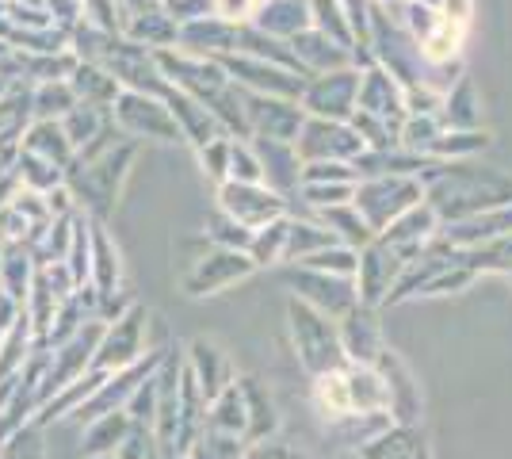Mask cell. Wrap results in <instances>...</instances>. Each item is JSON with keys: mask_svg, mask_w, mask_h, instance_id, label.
<instances>
[{"mask_svg": "<svg viewBox=\"0 0 512 459\" xmlns=\"http://www.w3.org/2000/svg\"><path fill=\"white\" fill-rule=\"evenodd\" d=\"M425 203L440 215V222H459L478 211L512 203V180L497 169H474V165H459V161L428 165Z\"/></svg>", "mask_w": 512, "mask_h": 459, "instance_id": "obj_1", "label": "cell"}, {"mask_svg": "<svg viewBox=\"0 0 512 459\" xmlns=\"http://www.w3.org/2000/svg\"><path fill=\"white\" fill-rule=\"evenodd\" d=\"M314 402L325 421L344 414H375V410L390 414L383 375L367 364H344L337 372L314 375Z\"/></svg>", "mask_w": 512, "mask_h": 459, "instance_id": "obj_2", "label": "cell"}, {"mask_svg": "<svg viewBox=\"0 0 512 459\" xmlns=\"http://www.w3.org/2000/svg\"><path fill=\"white\" fill-rule=\"evenodd\" d=\"M287 318H291V337H295V352H299L302 368L310 375H325V372H337L348 360L341 341V326L337 318L321 314L310 303L302 299H291L287 303Z\"/></svg>", "mask_w": 512, "mask_h": 459, "instance_id": "obj_3", "label": "cell"}, {"mask_svg": "<svg viewBox=\"0 0 512 459\" xmlns=\"http://www.w3.org/2000/svg\"><path fill=\"white\" fill-rule=\"evenodd\" d=\"M425 199V184L409 173H386V176H371L356 184V211H360L367 226L375 230V238L383 234L394 219H402L409 207H417Z\"/></svg>", "mask_w": 512, "mask_h": 459, "instance_id": "obj_4", "label": "cell"}, {"mask_svg": "<svg viewBox=\"0 0 512 459\" xmlns=\"http://www.w3.org/2000/svg\"><path fill=\"white\" fill-rule=\"evenodd\" d=\"M256 268L260 264L245 249H222V245H214L211 253H203V257H195L188 264V272L180 276V284H184V291L192 299H203V295L226 291L230 284H241L245 276H253Z\"/></svg>", "mask_w": 512, "mask_h": 459, "instance_id": "obj_5", "label": "cell"}, {"mask_svg": "<svg viewBox=\"0 0 512 459\" xmlns=\"http://www.w3.org/2000/svg\"><path fill=\"white\" fill-rule=\"evenodd\" d=\"M287 284L295 287V299L310 303L314 310L329 314V318H337V322H341L352 306L360 303L356 276H337V272H318V268L299 264V272H291Z\"/></svg>", "mask_w": 512, "mask_h": 459, "instance_id": "obj_6", "label": "cell"}, {"mask_svg": "<svg viewBox=\"0 0 512 459\" xmlns=\"http://www.w3.org/2000/svg\"><path fill=\"white\" fill-rule=\"evenodd\" d=\"M402 272H406V261L383 245V241H367L360 249V264H356V291H360V303L367 306H379V303H390V295H394V287L402 280Z\"/></svg>", "mask_w": 512, "mask_h": 459, "instance_id": "obj_7", "label": "cell"}, {"mask_svg": "<svg viewBox=\"0 0 512 459\" xmlns=\"http://www.w3.org/2000/svg\"><path fill=\"white\" fill-rule=\"evenodd\" d=\"M440 226H444L440 215H436L425 199H421L417 207H409L402 219L390 222L383 234H379V241L390 245L402 261H417V257H425L428 249L440 241Z\"/></svg>", "mask_w": 512, "mask_h": 459, "instance_id": "obj_8", "label": "cell"}, {"mask_svg": "<svg viewBox=\"0 0 512 459\" xmlns=\"http://www.w3.org/2000/svg\"><path fill=\"white\" fill-rule=\"evenodd\" d=\"M218 203L222 211L237 219L249 230H260L268 222L283 219V196L272 192L268 184H237V180H226L222 192H218Z\"/></svg>", "mask_w": 512, "mask_h": 459, "instance_id": "obj_9", "label": "cell"}, {"mask_svg": "<svg viewBox=\"0 0 512 459\" xmlns=\"http://www.w3.org/2000/svg\"><path fill=\"white\" fill-rule=\"evenodd\" d=\"M375 368L386 383V398H390V417L394 425H421V387L409 372V364L398 356V352L383 349V356L375 360Z\"/></svg>", "mask_w": 512, "mask_h": 459, "instance_id": "obj_10", "label": "cell"}, {"mask_svg": "<svg viewBox=\"0 0 512 459\" xmlns=\"http://www.w3.org/2000/svg\"><path fill=\"white\" fill-rule=\"evenodd\" d=\"M295 150L310 161H325V157H360L363 146L360 131H348L341 127V119H310L295 138Z\"/></svg>", "mask_w": 512, "mask_h": 459, "instance_id": "obj_11", "label": "cell"}, {"mask_svg": "<svg viewBox=\"0 0 512 459\" xmlns=\"http://www.w3.org/2000/svg\"><path fill=\"white\" fill-rule=\"evenodd\" d=\"M142 329H146V310L142 306H134L130 314H123L115 329L107 333L104 341L96 345V368L100 372H123L127 364H134L142 352H146V337H142Z\"/></svg>", "mask_w": 512, "mask_h": 459, "instance_id": "obj_12", "label": "cell"}, {"mask_svg": "<svg viewBox=\"0 0 512 459\" xmlns=\"http://www.w3.org/2000/svg\"><path fill=\"white\" fill-rule=\"evenodd\" d=\"M341 341H344V352H348V360L352 364H367V368H375V360L383 356V326H379V314H375V306L367 303H356L348 314H344L341 322Z\"/></svg>", "mask_w": 512, "mask_h": 459, "instance_id": "obj_13", "label": "cell"}, {"mask_svg": "<svg viewBox=\"0 0 512 459\" xmlns=\"http://www.w3.org/2000/svg\"><path fill=\"white\" fill-rule=\"evenodd\" d=\"M306 111H314L318 119H344L360 104V77L356 73H325L314 85L302 92Z\"/></svg>", "mask_w": 512, "mask_h": 459, "instance_id": "obj_14", "label": "cell"}, {"mask_svg": "<svg viewBox=\"0 0 512 459\" xmlns=\"http://www.w3.org/2000/svg\"><path fill=\"white\" fill-rule=\"evenodd\" d=\"M119 123L134 134H150V138H161V142H172L176 134H180V123H176V115L172 108H165L157 96H142V92H127L123 100H119Z\"/></svg>", "mask_w": 512, "mask_h": 459, "instance_id": "obj_15", "label": "cell"}, {"mask_svg": "<svg viewBox=\"0 0 512 459\" xmlns=\"http://www.w3.org/2000/svg\"><path fill=\"white\" fill-rule=\"evenodd\" d=\"M245 115H249V134H256V138L295 142L302 131V108H295L291 100L249 96V100H245Z\"/></svg>", "mask_w": 512, "mask_h": 459, "instance_id": "obj_16", "label": "cell"}, {"mask_svg": "<svg viewBox=\"0 0 512 459\" xmlns=\"http://www.w3.org/2000/svg\"><path fill=\"white\" fill-rule=\"evenodd\" d=\"M512 234V203L490 207V211H478L470 219L448 222L440 226V238L448 241L451 249H474V245H486V241Z\"/></svg>", "mask_w": 512, "mask_h": 459, "instance_id": "obj_17", "label": "cell"}, {"mask_svg": "<svg viewBox=\"0 0 512 459\" xmlns=\"http://www.w3.org/2000/svg\"><path fill=\"white\" fill-rule=\"evenodd\" d=\"M256 157H260V169H264V184L287 196L291 188L302 184V169H299V150L295 142H276V138H256Z\"/></svg>", "mask_w": 512, "mask_h": 459, "instance_id": "obj_18", "label": "cell"}, {"mask_svg": "<svg viewBox=\"0 0 512 459\" xmlns=\"http://www.w3.org/2000/svg\"><path fill=\"white\" fill-rule=\"evenodd\" d=\"M192 379L199 383V391L207 402H214L218 394L226 391L230 383H234V368H230V352L222 349V345H214L207 337H199L192 341Z\"/></svg>", "mask_w": 512, "mask_h": 459, "instance_id": "obj_19", "label": "cell"}, {"mask_svg": "<svg viewBox=\"0 0 512 459\" xmlns=\"http://www.w3.org/2000/svg\"><path fill=\"white\" fill-rule=\"evenodd\" d=\"M356 452L360 459H428V440L421 425H390Z\"/></svg>", "mask_w": 512, "mask_h": 459, "instance_id": "obj_20", "label": "cell"}, {"mask_svg": "<svg viewBox=\"0 0 512 459\" xmlns=\"http://www.w3.org/2000/svg\"><path fill=\"white\" fill-rule=\"evenodd\" d=\"M241 387V398H245V414H249V444L256 440H268L279 429V417H276V402L272 394L264 391L256 379H237Z\"/></svg>", "mask_w": 512, "mask_h": 459, "instance_id": "obj_21", "label": "cell"}, {"mask_svg": "<svg viewBox=\"0 0 512 459\" xmlns=\"http://www.w3.org/2000/svg\"><path fill=\"white\" fill-rule=\"evenodd\" d=\"M390 425H394V417L386 414V410H375V414H344L329 421V433L337 437L341 448H363L367 440L386 433Z\"/></svg>", "mask_w": 512, "mask_h": 459, "instance_id": "obj_22", "label": "cell"}, {"mask_svg": "<svg viewBox=\"0 0 512 459\" xmlns=\"http://www.w3.org/2000/svg\"><path fill=\"white\" fill-rule=\"evenodd\" d=\"M226 69L234 73L237 81H245V85L268 88L272 96H299L302 92L299 77H291V73H283V69H276V66H264V62H237V58H230Z\"/></svg>", "mask_w": 512, "mask_h": 459, "instance_id": "obj_23", "label": "cell"}, {"mask_svg": "<svg viewBox=\"0 0 512 459\" xmlns=\"http://www.w3.org/2000/svg\"><path fill=\"white\" fill-rule=\"evenodd\" d=\"M321 222L337 234V241L344 245H352V249H363L367 241H375V230L367 226L360 211H356V203H337V207H321Z\"/></svg>", "mask_w": 512, "mask_h": 459, "instance_id": "obj_24", "label": "cell"}, {"mask_svg": "<svg viewBox=\"0 0 512 459\" xmlns=\"http://www.w3.org/2000/svg\"><path fill=\"white\" fill-rule=\"evenodd\" d=\"M360 111L367 115H406V100L398 85L386 73H367V81H360Z\"/></svg>", "mask_w": 512, "mask_h": 459, "instance_id": "obj_25", "label": "cell"}, {"mask_svg": "<svg viewBox=\"0 0 512 459\" xmlns=\"http://www.w3.org/2000/svg\"><path fill=\"white\" fill-rule=\"evenodd\" d=\"M455 253L474 272H509L512 276V234H501V238L474 245V249H455Z\"/></svg>", "mask_w": 512, "mask_h": 459, "instance_id": "obj_26", "label": "cell"}, {"mask_svg": "<svg viewBox=\"0 0 512 459\" xmlns=\"http://www.w3.org/2000/svg\"><path fill=\"white\" fill-rule=\"evenodd\" d=\"M287 241H291V222L276 219L268 226L253 230V245H249V257L256 264H279L287 261Z\"/></svg>", "mask_w": 512, "mask_h": 459, "instance_id": "obj_27", "label": "cell"}, {"mask_svg": "<svg viewBox=\"0 0 512 459\" xmlns=\"http://www.w3.org/2000/svg\"><path fill=\"white\" fill-rule=\"evenodd\" d=\"M130 433V421L127 414H104V417H96V425L88 429V437H85V452L88 456H111L119 444H123V437Z\"/></svg>", "mask_w": 512, "mask_h": 459, "instance_id": "obj_28", "label": "cell"}, {"mask_svg": "<svg viewBox=\"0 0 512 459\" xmlns=\"http://www.w3.org/2000/svg\"><path fill=\"white\" fill-rule=\"evenodd\" d=\"M92 257H96L92 272H96L100 295H111L115 284H119V276H123V264H119V249L111 245V238H107L104 230H96V234H92Z\"/></svg>", "mask_w": 512, "mask_h": 459, "instance_id": "obj_29", "label": "cell"}, {"mask_svg": "<svg viewBox=\"0 0 512 459\" xmlns=\"http://www.w3.org/2000/svg\"><path fill=\"white\" fill-rule=\"evenodd\" d=\"M245 444H249V440H241V437H234V433H222V429H211V425H207V433H199V440L192 444L188 459H241Z\"/></svg>", "mask_w": 512, "mask_h": 459, "instance_id": "obj_30", "label": "cell"}, {"mask_svg": "<svg viewBox=\"0 0 512 459\" xmlns=\"http://www.w3.org/2000/svg\"><path fill=\"white\" fill-rule=\"evenodd\" d=\"M486 146H490V134L470 127V131H444L432 142L428 153H440V157H470V153L486 150Z\"/></svg>", "mask_w": 512, "mask_h": 459, "instance_id": "obj_31", "label": "cell"}, {"mask_svg": "<svg viewBox=\"0 0 512 459\" xmlns=\"http://www.w3.org/2000/svg\"><path fill=\"white\" fill-rule=\"evenodd\" d=\"M207 238L214 241V245H222V249H245L249 253V245H253V230L249 226H241L237 219H230L226 211H218L211 219V226H207Z\"/></svg>", "mask_w": 512, "mask_h": 459, "instance_id": "obj_32", "label": "cell"}, {"mask_svg": "<svg viewBox=\"0 0 512 459\" xmlns=\"http://www.w3.org/2000/svg\"><path fill=\"white\" fill-rule=\"evenodd\" d=\"M302 196L310 207H337V203H352L356 188L352 184H341V180H302Z\"/></svg>", "mask_w": 512, "mask_h": 459, "instance_id": "obj_33", "label": "cell"}, {"mask_svg": "<svg viewBox=\"0 0 512 459\" xmlns=\"http://www.w3.org/2000/svg\"><path fill=\"white\" fill-rule=\"evenodd\" d=\"M230 180L237 184H264V169L253 146L245 142H230Z\"/></svg>", "mask_w": 512, "mask_h": 459, "instance_id": "obj_34", "label": "cell"}, {"mask_svg": "<svg viewBox=\"0 0 512 459\" xmlns=\"http://www.w3.org/2000/svg\"><path fill=\"white\" fill-rule=\"evenodd\" d=\"M444 108H448V111H444V119H448L451 131H470V127L478 123V111H474V96H470L467 81H463V85L451 92Z\"/></svg>", "mask_w": 512, "mask_h": 459, "instance_id": "obj_35", "label": "cell"}, {"mask_svg": "<svg viewBox=\"0 0 512 459\" xmlns=\"http://www.w3.org/2000/svg\"><path fill=\"white\" fill-rule=\"evenodd\" d=\"M199 157H203V169H207L218 184L230 180V142H222V134L211 138L207 146H199Z\"/></svg>", "mask_w": 512, "mask_h": 459, "instance_id": "obj_36", "label": "cell"}, {"mask_svg": "<svg viewBox=\"0 0 512 459\" xmlns=\"http://www.w3.org/2000/svg\"><path fill=\"white\" fill-rule=\"evenodd\" d=\"M241 459H310V456H302L299 448H291L283 440H256V444H249L241 452Z\"/></svg>", "mask_w": 512, "mask_h": 459, "instance_id": "obj_37", "label": "cell"}, {"mask_svg": "<svg viewBox=\"0 0 512 459\" xmlns=\"http://www.w3.org/2000/svg\"><path fill=\"white\" fill-rule=\"evenodd\" d=\"M119 459H153L150 433H146L142 425H130V433L123 437V444H119Z\"/></svg>", "mask_w": 512, "mask_h": 459, "instance_id": "obj_38", "label": "cell"}, {"mask_svg": "<svg viewBox=\"0 0 512 459\" xmlns=\"http://www.w3.org/2000/svg\"><path fill=\"white\" fill-rule=\"evenodd\" d=\"M39 456H43V444H39V433L23 429L20 437L12 440V448H8V456H4V459H39Z\"/></svg>", "mask_w": 512, "mask_h": 459, "instance_id": "obj_39", "label": "cell"}, {"mask_svg": "<svg viewBox=\"0 0 512 459\" xmlns=\"http://www.w3.org/2000/svg\"><path fill=\"white\" fill-rule=\"evenodd\" d=\"M256 8H260V0H218V12H222L226 20H237V12L249 16V12H256Z\"/></svg>", "mask_w": 512, "mask_h": 459, "instance_id": "obj_40", "label": "cell"}]
</instances>
